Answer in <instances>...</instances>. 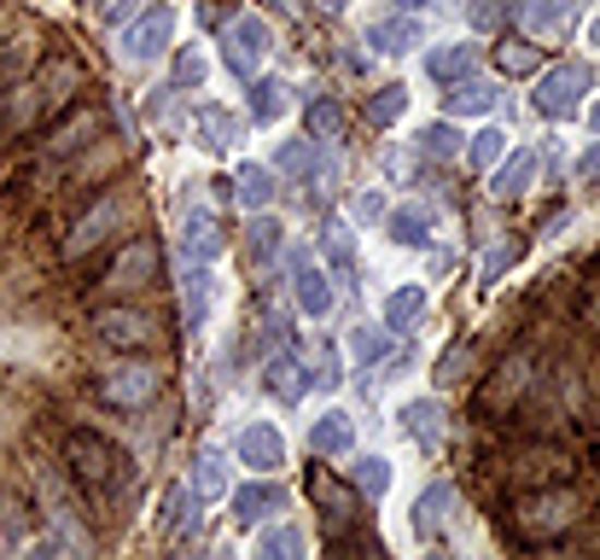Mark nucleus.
Masks as SVG:
<instances>
[{
	"label": "nucleus",
	"mask_w": 600,
	"mask_h": 560,
	"mask_svg": "<svg viewBox=\"0 0 600 560\" xmlns=\"http://www.w3.org/2000/svg\"><path fill=\"white\" fill-rule=\"evenodd\" d=\"M350 444H356V420H350L345 409H327V415L310 427V450H315V455H338V450H350Z\"/></svg>",
	"instance_id": "412c9836"
},
{
	"label": "nucleus",
	"mask_w": 600,
	"mask_h": 560,
	"mask_svg": "<svg viewBox=\"0 0 600 560\" xmlns=\"http://www.w3.org/2000/svg\"><path fill=\"white\" fill-rule=\"evenodd\" d=\"M577 169H583V176H600V141H595V146L577 158Z\"/></svg>",
	"instance_id": "5fc2aeb1"
},
{
	"label": "nucleus",
	"mask_w": 600,
	"mask_h": 560,
	"mask_svg": "<svg viewBox=\"0 0 600 560\" xmlns=\"http://www.w3.org/2000/svg\"><path fill=\"white\" fill-rule=\"evenodd\" d=\"M513 258H519V246H502V251H490V258H484V275L495 281V275H502V269H513Z\"/></svg>",
	"instance_id": "8fccbe9b"
},
{
	"label": "nucleus",
	"mask_w": 600,
	"mask_h": 560,
	"mask_svg": "<svg viewBox=\"0 0 600 560\" xmlns=\"http://www.w3.org/2000/svg\"><path fill=\"white\" fill-rule=\"evenodd\" d=\"M291 293H298V303L310 315H327L333 310V286H327V275H321L310 258H291Z\"/></svg>",
	"instance_id": "a211bd4d"
},
{
	"label": "nucleus",
	"mask_w": 600,
	"mask_h": 560,
	"mask_svg": "<svg viewBox=\"0 0 600 560\" xmlns=\"http://www.w3.org/2000/svg\"><path fill=\"white\" fill-rule=\"evenodd\" d=\"M211 193H216V205H228V199H233V181H228V176H216V181H211Z\"/></svg>",
	"instance_id": "6e6d98bb"
},
{
	"label": "nucleus",
	"mask_w": 600,
	"mask_h": 560,
	"mask_svg": "<svg viewBox=\"0 0 600 560\" xmlns=\"http://www.w3.org/2000/svg\"><path fill=\"white\" fill-rule=\"evenodd\" d=\"M565 467H572V455L542 444V450H525V455H519V462H513L507 473H513V479H525V485H554Z\"/></svg>",
	"instance_id": "aec40b11"
},
{
	"label": "nucleus",
	"mask_w": 600,
	"mask_h": 560,
	"mask_svg": "<svg viewBox=\"0 0 600 560\" xmlns=\"http://www.w3.org/2000/svg\"><path fill=\"white\" fill-rule=\"evenodd\" d=\"M286 508V497H280V485L268 479V473H256V485H245V490H233V520L239 525H263V520H274Z\"/></svg>",
	"instance_id": "2eb2a0df"
},
{
	"label": "nucleus",
	"mask_w": 600,
	"mask_h": 560,
	"mask_svg": "<svg viewBox=\"0 0 600 560\" xmlns=\"http://www.w3.org/2000/svg\"><path fill=\"white\" fill-rule=\"evenodd\" d=\"M263 385H268L280 403H298L303 392H310V373L291 362V356H274V362H263Z\"/></svg>",
	"instance_id": "5701e85b"
},
{
	"label": "nucleus",
	"mask_w": 600,
	"mask_h": 560,
	"mask_svg": "<svg viewBox=\"0 0 600 560\" xmlns=\"http://www.w3.org/2000/svg\"><path fill=\"white\" fill-rule=\"evenodd\" d=\"M472 24H478V29H495V24H502V7H490V0H472Z\"/></svg>",
	"instance_id": "603ef678"
},
{
	"label": "nucleus",
	"mask_w": 600,
	"mask_h": 560,
	"mask_svg": "<svg viewBox=\"0 0 600 560\" xmlns=\"http://www.w3.org/2000/svg\"><path fill=\"white\" fill-rule=\"evenodd\" d=\"M327 258H333L338 269H350V263H356V246H350V234H333V246H327Z\"/></svg>",
	"instance_id": "3c124183"
},
{
	"label": "nucleus",
	"mask_w": 600,
	"mask_h": 560,
	"mask_svg": "<svg viewBox=\"0 0 600 560\" xmlns=\"http://www.w3.org/2000/svg\"><path fill=\"white\" fill-rule=\"evenodd\" d=\"M403 111H408V88H403V82H385V88L368 99V123L373 129H391Z\"/></svg>",
	"instance_id": "c756f323"
},
{
	"label": "nucleus",
	"mask_w": 600,
	"mask_h": 560,
	"mask_svg": "<svg viewBox=\"0 0 600 560\" xmlns=\"http://www.w3.org/2000/svg\"><path fill=\"white\" fill-rule=\"evenodd\" d=\"M169 41H176V7H152L123 29V53L129 59H158Z\"/></svg>",
	"instance_id": "9b49d317"
},
{
	"label": "nucleus",
	"mask_w": 600,
	"mask_h": 560,
	"mask_svg": "<svg viewBox=\"0 0 600 560\" xmlns=\"http://www.w3.org/2000/svg\"><path fill=\"white\" fill-rule=\"evenodd\" d=\"M164 362L158 356H129L123 350V362H111L106 373H99V397L111 403V409H146L152 397L164 392Z\"/></svg>",
	"instance_id": "39448f33"
},
{
	"label": "nucleus",
	"mask_w": 600,
	"mask_h": 560,
	"mask_svg": "<svg viewBox=\"0 0 600 560\" xmlns=\"http://www.w3.org/2000/svg\"><path fill=\"white\" fill-rule=\"evenodd\" d=\"M303 129H310L315 141H338V134H345V106H338V99H310V106H303Z\"/></svg>",
	"instance_id": "c85d7f7f"
},
{
	"label": "nucleus",
	"mask_w": 600,
	"mask_h": 560,
	"mask_svg": "<svg viewBox=\"0 0 600 560\" xmlns=\"http://www.w3.org/2000/svg\"><path fill=\"white\" fill-rule=\"evenodd\" d=\"M368 47L373 53H408V47H420V24L415 19H380V24H368Z\"/></svg>",
	"instance_id": "4be33fe9"
},
{
	"label": "nucleus",
	"mask_w": 600,
	"mask_h": 560,
	"mask_svg": "<svg viewBox=\"0 0 600 560\" xmlns=\"http://www.w3.org/2000/svg\"><path fill=\"white\" fill-rule=\"evenodd\" d=\"M420 141H425V152H432V158H455V152H460V134H455V123H432V129L420 134Z\"/></svg>",
	"instance_id": "c03bdc74"
},
{
	"label": "nucleus",
	"mask_w": 600,
	"mask_h": 560,
	"mask_svg": "<svg viewBox=\"0 0 600 560\" xmlns=\"http://www.w3.org/2000/svg\"><path fill=\"white\" fill-rule=\"evenodd\" d=\"M315 164V152L303 146V141H286V152H280V169H310Z\"/></svg>",
	"instance_id": "09e8293b"
},
{
	"label": "nucleus",
	"mask_w": 600,
	"mask_h": 560,
	"mask_svg": "<svg viewBox=\"0 0 600 560\" xmlns=\"http://www.w3.org/2000/svg\"><path fill=\"white\" fill-rule=\"evenodd\" d=\"M437 420H443V409L432 397H420V403L403 409V427H408V438H420V444H437Z\"/></svg>",
	"instance_id": "f704fd0d"
},
{
	"label": "nucleus",
	"mask_w": 600,
	"mask_h": 560,
	"mask_svg": "<svg viewBox=\"0 0 600 560\" xmlns=\"http://www.w3.org/2000/svg\"><path fill=\"white\" fill-rule=\"evenodd\" d=\"M303 537L298 532H263L256 537V560H280V555H298Z\"/></svg>",
	"instance_id": "37998d69"
},
{
	"label": "nucleus",
	"mask_w": 600,
	"mask_h": 560,
	"mask_svg": "<svg viewBox=\"0 0 600 560\" xmlns=\"http://www.w3.org/2000/svg\"><path fill=\"white\" fill-rule=\"evenodd\" d=\"M507 152V134L502 129H478L472 134V146H467V158L478 164V169H495V158Z\"/></svg>",
	"instance_id": "a19ab883"
},
{
	"label": "nucleus",
	"mask_w": 600,
	"mask_h": 560,
	"mask_svg": "<svg viewBox=\"0 0 600 560\" xmlns=\"http://www.w3.org/2000/svg\"><path fill=\"white\" fill-rule=\"evenodd\" d=\"M583 94H595V71H589V64H554V71L537 82L530 106H537V117H548V123H560V117L577 111Z\"/></svg>",
	"instance_id": "6e6552de"
},
{
	"label": "nucleus",
	"mask_w": 600,
	"mask_h": 560,
	"mask_svg": "<svg viewBox=\"0 0 600 560\" xmlns=\"http://www.w3.org/2000/svg\"><path fill=\"white\" fill-rule=\"evenodd\" d=\"M472 111H495V82H478V76L449 82V94H443V117H472Z\"/></svg>",
	"instance_id": "6ab92c4d"
},
{
	"label": "nucleus",
	"mask_w": 600,
	"mask_h": 560,
	"mask_svg": "<svg viewBox=\"0 0 600 560\" xmlns=\"http://www.w3.org/2000/svg\"><path fill=\"white\" fill-rule=\"evenodd\" d=\"M449 508H455V490H449V485H432V490L415 502V532H420V537H437L443 520H449Z\"/></svg>",
	"instance_id": "a878e982"
},
{
	"label": "nucleus",
	"mask_w": 600,
	"mask_h": 560,
	"mask_svg": "<svg viewBox=\"0 0 600 560\" xmlns=\"http://www.w3.org/2000/svg\"><path fill=\"white\" fill-rule=\"evenodd\" d=\"M181 258L187 263H216L221 258V223L216 216H204V211H193L181 223Z\"/></svg>",
	"instance_id": "f3484780"
},
{
	"label": "nucleus",
	"mask_w": 600,
	"mask_h": 560,
	"mask_svg": "<svg viewBox=\"0 0 600 560\" xmlns=\"http://www.w3.org/2000/svg\"><path fill=\"white\" fill-rule=\"evenodd\" d=\"M193 490L204 502H216V497H228V462H221V450L216 455H199V473H193Z\"/></svg>",
	"instance_id": "72a5a7b5"
},
{
	"label": "nucleus",
	"mask_w": 600,
	"mask_h": 560,
	"mask_svg": "<svg viewBox=\"0 0 600 560\" xmlns=\"http://www.w3.org/2000/svg\"><path fill=\"white\" fill-rule=\"evenodd\" d=\"M530 176H537V152H513L502 169H490V193L513 199V193H525V187H530Z\"/></svg>",
	"instance_id": "bb28decb"
},
{
	"label": "nucleus",
	"mask_w": 600,
	"mask_h": 560,
	"mask_svg": "<svg viewBox=\"0 0 600 560\" xmlns=\"http://www.w3.org/2000/svg\"><path fill=\"white\" fill-rule=\"evenodd\" d=\"M472 59H478V47H467V41H455V47H432V59H425V71H432L443 88L449 82H460V76H472Z\"/></svg>",
	"instance_id": "393cba45"
},
{
	"label": "nucleus",
	"mask_w": 600,
	"mask_h": 560,
	"mask_svg": "<svg viewBox=\"0 0 600 560\" xmlns=\"http://www.w3.org/2000/svg\"><path fill=\"white\" fill-rule=\"evenodd\" d=\"M589 123H595V129H600V106H595V111H589Z\"/></svg>",
	"instance_id": "052dcab7"
},
{
	"label": "nucleus",
	"mask_w": 600,
	"mask_h": 560,
	"mask_svg": "<svg viewBox=\"0 0 600 560\" xmlns=\"http://www.w3.org/2000/svg\"><path fill=\"white\" fill-rule=\"evenodd\" d=\"M82 82H88V71H82V59H71V53L47 59L41 76L7 82V94H0V141H12V134L36 129L47 111L71 106V94L82 88Z\"/></svg>",
	"instance_id": "f257e3e1"
},
{
	"label": "nucleus",
	"mask_w": 600,
	"mask_h": 560,
	"mask_svg": "<svg viewBox=\"0 0 600 560\" xmlns=\"http://www.w3.org/2000/svg\"><path fill=\"white\" fill-rule=\"evenodd\" d=\"M158 275H164V246L152 240V234H134V240L106 263V275H99V293L129 298V293H146V286L158 281Z\"/></svg>",
	"instance_id": "423d86ee"
},
{
	"label": "nucleus",
	"mask_w": 600,
	"mask_h": 560,
	"mask_svg": "<svg viewBox=\"0 0 600 560\" xmlns=\"http://www.w3.org/2000/svg\"><path fill=\"white\" fill-rule=\"evenodd\" d=\"M158 525H164V532H181V525H187V490H176V485L164 490V502H158Z\"/></svg>",
	"instance_id": "a18cd8bd"
},
{
	"label": "nucleus",
	"mask_w": 600,
	"mask_h": 560,
	"mask_svg": "<svg viewBox=\"0 0 600 560\" xmlns=\"http://www.w3.org/2000/svg\"><path fill=\"white\" fill-rule=\"evenodd\" d=\"M420 310H425V293H420V286H403V293H391L385 298V327H415V321H420Z\"/></svg>",
	"instance_id": "2f4dec72"
},
{
	"label": "nucleus",
	"mask_w": 600,
	"mask_h": 560,
	"mask_svg": "<svg viewBox=\"0 0 600 560\" xmlns=\"http://www.w3.org/2000/svg\"><path fill=\"white\" fill-rule=\"evenodd\" d=\"M129 12H134V0H106V7H99V19H106V24H123Z\"/></svg>",
	"instance_id": "864d4df0"
},
{
	"label": "nucleus",
	"mask_w": 600,
	"mask_h": 560,
	"mask_svg": "<svg viewBox=\"0 0 600 560\" xmlns=\"http://www.w3.org/2000/svg\"><path fill=\"white\" fill-rule=\"evenodd\" d=\"M397 7H408V12H420V7H432V0H397Z\"/></svg>",
	"instance_id": "4d7b16f0"
},
{
	"label": "nucleus",
	"mask_w": 600,
	"mask_h": 560,
	"mask_svg": "<svg viewBox=\"0 0 600 560\" xmlns=\"http://www.w3.org/2000/svg\"><path fill=\"white\" fill-rule=\"evenodd\" d=\"M467 362H472V350H467V345L443 350V362H437V380H443V385H449V380H467Z\"/></svg>",
	"instance_id": "49530a36"
},
{
	"label": "nucleus",
	"mask_w": 600,
	"mask_h": 560,
	"mask_svg": "<svg viewBox=\"0 0 600 560\" xmlns=\"http://www.w3.org/2000/svg\"><path fill=\"white\" fill-rule=\"evenodd\" d=\"M589 41H595V47H600V19H595V24H589Z\"/></svg>",
	"instance_id": "bf43d9fd"
},
{
	"label": "nucleus",
	"mask_w": 600,
	"mask_h": 560,
	"mask_svg": "<svg viewBox=\"0 0 600 560\" xmlns=\"http://www.w3.org/2000/svg\"><path fill=\"white\" fill-rule=\"evenodd\" d=\"M280 106H286V82H274V76L251 82V117H256V123H274Z\"/></svg>",
	"instance_id": "c9c22d12"
},
{
	"label": "nucleus",
	"mask_w": 600,
	"mask_h": 560,
	"mask_svg": "<svg viewBox=\"0 0 600 560\" xmlns=\"http://www.w3.org/2000/svg\"><path fill=\"white\" fill-rule=\"evenodd\" d=\"M577 520H583V497L577 490H560V485H537L513 502V525H519L525 543H548V537L572 532Z\"/></svg>",
	"instance_id": "20e7f679"
},
{
	"label": "nucleus",
	"mask_w": 600,
	"mask_h": 560,
	"mask_svg": "<svg viewBox=\"0 0 600 560\" xmlns=\"http://www.w3.org/2000/svg\"><path fill=\"white\" fill-rule=\"evenodd\" d=\"M280 223H274V216H256V223L245 228V251H251V263H263V258H274V251H280Z\"/></svg>",
	"instance_id": "e433bc0d"
},
{
	"label": "nucleus",
	"mask_w": 600,
	"mask_h": 560,
	"mask_svg": "<svg viewBox=\"0 0 600 560\" xmlns=\"http://www.w3.org/2000/svg\"><path fill=\"white\" fill-rule=\"evenodd\" d=\"M59 455H64V467H71V479H82L88 490H117V485H129V455L111 444V438H99V432H88V427H71L64 432V444H59Z\"/></svg>",
	"instance_id": "f03ea898"
},
{
	"label": "nucleus",
	"mask_w": 600,
	"mask_h": 560,
	"mask_svg": "<svg viewBox=\"0 0 600 560\" xmlns=\"http://www.w3.org/2000/svg\"><path fill=\"white\" fill-rule=\"evenodd\" d=\"M530 380H537V356L530 350H513L502 368H495V380L484 385V415H502V409H513L525 392H530Z\"/></svg>",
	"instance_id": "9d476101"
},
{
	"label": "nucleus",
	"mask_w": 600,
	"mask_h": 560,
	"mask_svg": "<svg viewBox=\"0 0 600 560\" xmlns=\"http://www.w3.org/2000/svg\"><path fill=\"white\" fill-rule=\"evenodd\" d=\"M99 129H106V111H99V106L71 111V117H64V123L41 141V158H76V152L99 146Z\"/></svg>",
	"instance_id": "1a4fd4ad"
},
{
	"label": "nucleus",
	"mask_w": 600,
	"mask_h": 560,
	"mask_svg": "<svg viewBox=\"0 0 600 560\" xmlns=\"http://www.w3.org/2000/svg\"><path fill=\"white\" fill-rule=\"evenodd\" d=\"M94 338L111 350H146L164 338V321L152 310H134V303H111V310L94 315Z\"/></svg>",
	"instance_id": "0eeeda50"
},
{
	"label": "nucleus",
	"mask_w": 600,
	"mask_h": 560,
	"mask_svg": "<svg viewBox=\"0 0 600 560\" xmlns=\"http://www.w3.org/2000/svg\"><path fill=\"white\" fill-rule=\"evenodd\" d=\"M29 59H36V29H19V24H12V12H0V88L19 82V71Z\"/></svg>",
	"instance_id": "dca6fc26"
},
{
	"label": "nucleus",
	"mask_w": 600,
	"mask_h": 560,
	"mask_svg": "<svg viewBox=\"0 0 600 560\" xmlns=\"http://www.w3.org/2000/svg\"><path fill=\"white\" fill-rule=\"evenodd\" d=\"M315 7H321V12H338V7H345V0H315Z\"/></svg>",
	"instance_id": "13d9d810"
},
{
	"label": "nucleus",
	"mask_w": 600,
	"mask_h": 560,
	"mask_svg": "<svg viewBox=\"0 0 600 560\" xmlns=\"http://www.w3.org/2000/svg\"><path fill=\"white\" fill-rule=\"evenodd\" d=\"M233 193L245 199L251 211H263L268 199H274V169H263V164H245V169H239V181H233Z\"/></svg>",
	"instance_id": "7c9ffc66"
},
{
	"label": "nucleus",
	"mask_w": 600,
	"mask_h": 560,
	"mask_svg": "<svg viewBox=\"0 0 600 560\" xmlns=\"http://www.w3.org/2000/svg\"><path fill=\"white\" fill-rule=\"evenodd\" d=\"M280 7H298V0H280Z\"/></svg>",
	"instance_id": "680f3d73"
},
{
	"label": "nucleus",
	"mask_w": 600,
	"mask_h": 560,
	"mask_svg": "<svg viewBox=\"0 0 600 560\" xmlns=\"http://www.w3.org/2000/svg\"><path fill=\"white\" fill-rule=\"evenodd\" d=\"M391 240H397V246H425V240H432V211H425V205L391 211Z\"/></svg>",
	"instance_id": "cd10ccee"
},
{
	"label": "nucleus",
	"mask_w": 600,
	"mask_h": 560,
	"mask_svg": "<svg viewBox=\"0 0 600 560\" xmlns=\"http://www.w3.org/2000/svg\"><path fill=\"white\" fill-rule=\"evenodd\" d=\"M204 71H211V64H204V53H199V47H181V53H176V64H169V88H199V82H204Z\"/></svg>",
	"instance_id": "ea45409f"
},
{
	"label": "nucleus",
	"mask_w": 600,
	"mask_h": 560,
	"mask_svg": "<svg viewBox=\"0 0 600 560\" xmlns=\"http://www.w3.org/2000/svg\"><path fill=\"white\" fill-rule=\"evenodd\" d=\"M134 216H141V199H134L129 187H111V193H99L94 205L71 223V234L59 240V251H64L71 263L88 258V251H99L111 234H123V223H134Z\"/></svg>",
	"instance_id": "7ed1b4c3"
},
{
	"label": "nucleus",
	"mask_w": 600,
	"mask_h": 560,
	"mask_svg": "<svg viewBox=\"0 0 600 560\" xmlns=\"http://www.w3.org/2000/svg\"><path fill=\"white\" fill-rule=\"evenodd\" d=\"M268 47H274V36H268L263 19H239V24L228 29V41H221V53H228V71L256 76V64L268 59Z\"/></svg>",
	"instance_id": "f8f14e48"
},
{
	"label": "nucleus",
	"mask_w": 600,
	"mask_h": 560,
	"mask_svg": "<svg viewBox=\"0 0 600 560\" xmlns=\"http://www.w3.org/2000/svg\"><path fill=\"white\" fill-rule=\"evenodd\" d=\"M181 293H187V321H204V303H211V281H204V263H193V275L181 281Z\"/></svg>",
	"instance_id": "79ce46f5"
},
{
	"label": "nucleus",
	"mask_w": 600,
	"mask_h": 560,
	"mask_svg": "<svg viewBox=\"0 0 600 560\" xmlns=\"http://www.w3.org/2000/svg\"><path fill=\"white\" fill-rule=\"evenodd\" d=\"M572 7H577V0H525L519 19H525L530 36H560V29L572 24Z\"/></svg>",
	"instance_id": "b1692460"
},
{
	"label": "nucleus",
	"mask_w": 600,
	"mask_h": 560,
	"mask_svg": "<svg viewBox=\"0 0 600 560\" xmlns=\"http://www.w3.org/2000/svg\"><path fill=\"white\" fill-rule=\"evenodd\" d=\"M233 141H239V123H233V117H228V111H211V106H204V111H199V146L221 152V146H233Z\"/></svg>",
	"instance_id": "473e14b6"
},
{
	"label": "nucleus",
	"mask_w": 600,
	"mask_h": 560,
	"mask_svg": "<svg viewBox=\"0 0 600 560\" xmlns=\"http://www.w3.org/2000/svg\"><path fill=\"white\" fill-rule=\"evenodd\" d=\"M310 502L321 508V520H327V532H338V525L356 520V485H338L327 467H310Z\"/></svg>",
	"instance_id": "ddd939ff"
},
{
	"label": "nucleus",
	"mask_w": 600,
	"mask_h": 560,
	"mask_svg": "<svg viewBox=\"0 0 600 560\" xmlns=\"http://www.w3.org/2000/svg\"><path fill=\"white\" fill-rule=\"evenodd\" d=\"M350 485H362V497H385L391 490V462L385 455H362L356 473H350Z\"/></svg>",
	"instance_id": "4c0bfd02"
},
{
	"label": "nucleus",
	"mask_w": 600,
	"mask_h": 560,
	"mask_svg": "<svg viewBox=\"0 0 600 560\" xmlns=\"http://www.w3.org/2000/svg\"><path fill=\"white\" fill-rule=\"evenodd\" d=\"M495 64H502L507 76H530L542 64V53L530 41H502V47H495Z\"/></svg>",
	"instance_id": "58836bf2"
},
{
	"label": "nucleus",
	"mask_w": 600,
	"mask_h": 560,
	"mask_svg": "<svg viewBox=\"0 0 600 560\" xmlns=\"http://www.w3.org/2000/svg\"><path fill=\"white\" fill-rule=\"evenodd\" d=\"M350 350H356V362H373V356L385 350V338L368 333V327H356V333H350Z\"/></svg>",
	"instance_id": "de8ad7c7"
},
{
	"label": "nucleus",
	"mask_w": 600,
	"mask_h": 560,
	"mask_svg": "<svg viewBox=\"0 0 600 560\" xmlns=\"http://www.w3.org/2000/svg\"><path fill=\"white\" fill-rule=\"evenodd\" d=\"M239 462L256 467V473H274V467H286V438L268 427V420H251L245 432H239Z\"/></svg>",
	"instance_id": "4468645a"
}]
</instances>
